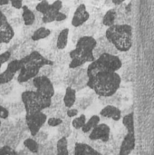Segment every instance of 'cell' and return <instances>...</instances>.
<instances>
[{
    "mask_svg": "<svg viewBox=\"0 0 154 155\" xmlns=\"http://www.w3.org/2000/svg\"><path fill=\"white\" fill-rule=\"evenodd\" d=\"M122 84L118 72L103 71L88 76L87 87L98 97H107L114 94Z\"/></svg>",
    "mask_w": 154,
    "mask_h": 155,
    "instance_id": "obj_1",
    "label": "cell"
},
{
    "mask_svg": "<svg viewBox=\"0 0 154 155\" xmlns=\"http://www.w3.org/2000/svg\"><path fill=\"white\" fill-rule=\"evenodd\" d=\"M104 35L119 53H127L133 46V27L129 24L115 23L107 27Z\"/></svg>",
    "mask_w": 154,
    "mask_h": 155,
    "instance_id": "obj_2",
    "label": "cell"
},
{
    "mask_svg": "<svg viewBox=\"0 0 154 155\" xmlns=\"http://www.w3.org/2000/svg\"><path fill=\"white\" fill-rule=\"evenodd\" d=\"M123 67V61L118 54H111L108 53L102 54L93 62L89 63L86 67L87 75L91 76L98 72L113 71L118 72Z\"/></svg>",
    "mask_w": 154,
    "mask_h": 155,
    "instance_id": "obj_3",
    "label": "cell"
},
{
    "mask_svg": "<svg viewBox=\"0 0 154 155\" xmlns=\"http://www.w3.org/2000/svg\"><path fill=\"white\" fill-rule=\"evenodd\" d=\"M21 102L25 114L41 112L51 105V98L43 96L35 90H25L21 94Z\"/></svg>",
    "mask_w": 154,
    "mask_h": 155,
    "instance_id": "obj_4",
    "label": "cell"
},
{
    "mask_svg": "<svg viewBox=\"0 0 154 155\" xmlns=\"http://www.w3.org/2000/svg\"><path fill=\"white\" fill-rule=\"evenodd\" d=\"M88 75L86 67L84 65L71 69L69 68L63 76V83L66 86H71L76 91H82L87 87Z\"/></svg>",
    "mask_w": 154,
    "mask_h": 155,
    "instance_id": "obj_5",
    "label": "cell"
},
{
    "mask_svg": "<svg viewBox=\"0 0 154 155\" xmlns=\"http://www.w3.org/2000/svg\"><path fill=\"white\" fill-rule=\"evenodd\" d=\"M25 124L31 136L35 135L46 124L47 115L43 112H36L33 114H25Z\"/></svg>",
    "mask_w": 154,
    "mask_h": 155,
    "instance_id": "obj_6",
    "label": "cell"
},
{
    "mask_svg": "<svg viewBox=\"0 0 154 155\" xmlns=\"http://www.w3.org/2000/svg\"><path fill=\"white\" fill-rule=\"evenodd\" d=\"M32 80L34 86V90L36 92H38L44 97L52 98V96L55 93V90H54V85L53 84L50 77L38 74Z\"/></svg>",
    "mask_w": 154,
    "mask_h": 155,
    "instance_id": "obj_7",
    "label": "cell"
},
{
    "mask_svg": "<svg viewBox=\"0 0 154 155\" xmlns=\"http://www.w3.org/2000/svg\"><path fill=\"white\" fill-rule=\"evenodd\" d=\"M20 60L23 65H31V66H35L38 68H41L42 66L46 65V64H51V65L54 64V63L52 60L45 58L38 50H34L30 52L28 54H26Z\"/></svg>",
    "mask_w": 154,
    "mask_h": 155,
    "instance_id": "obj_8",
    "label": "cell"
},
{
    "mask_svg": "<svg viewBox=\"0 0 154 155\" xmlns=\"http://www.w3.org/2000/svg\"><path fill=\"white\" fill-rule=\"evenodd\" d=\"M88 134L91 141H101L103 143H107L111 137V128L106 124H98Z\"/></svg>",
    "mask_w": 154,
    "mask_h": 155,
    "instance_id": "obj_9",
    "label": "cell"
},
{
    "mask_svg": "<svg viewBox=\"0 0 154 155\" xmlns=\"http://www.w3.org/2000/svg\"><path fill=\"white\" fill-rule=\"evenodd\" d=\"M90 19V13L87 10V7L84 4H80L72 17V21H71V25L74 27H79L82 25H84V23L88 22V20Z\"/></svg>",
    "mask_w": 154,
    "mask_h": 155,
    "instance_id": "obj_10",
    "label": "cell"
},
{
    "mask_svg": "<svg viewBox=\"0 0 154 155\" xmlns=\"http://www.w3.org/2000/svg\"><path fill=\"white\" fill-rule=\"evenodd\" d=\"M136 145V137L135 133H129L127 132L126 134L123 136L121 144L119 145V152L120 155L130 154L135 148Z\"/></svg>",
    "mask_w": 154,
    "mask_h": 155,
    "instance_id": "obj_11",
    "label": "cell"
},
{
    "mask_svg": "<svg viewBox=\"0 0 154 155\" xmlns=\"http://www.w3.org/2000/svg\"><path fill=\"white\" fill-rule=\"evenodd\" d=\"M96 45V39L93 35H82L75 42V47L81 52H93Z\"/></svg>",
    "mask_w": 154,
    "mask_h": 155,
    "instance_id": "obj_12",
    "label": "cell"
},
{
    "mask_svg": "<svg viewBox=\"0 0 154 155\" xmlns=\"http://www.w3.org/2000/svg\"><path fill=\"white\" fill-rule=\"evenodd\" d=\"M63 6V2L62 0H55L52 4H50L49 8L47 11L42 15V21L44 24H50L55 21V15L57 12L61 10Z\"/></svg>",
    "mask_w": 154,
    "mask_h": 155,
    "instance_id": "obj_13",
    "label": "cell"
},
{
    "mask_svg": "<svg viewBox=\"0 0 154 155\" xmlns=\"http://www.w3.org/2000/svg\"><path fill=\"white\" fill-rule=\"evenodd\" d=\"M40 68L31 65H23V67L19 70L17 74V82L19 84L25 83L28 80H32L39 74Z\"/></svg>",
    "mask_w": 154,
    "mask_h": 155,
    "instance_id": "obj_14",
    "label": "cell"
},
{
    "mask_svg": "<svg viewBox=\"0 0 154 155\" xmlns=\"http://www.w3.org/2000/svg\"><path fill=\"white\" fill-rule=\"evenodd\" d=\"M100 116L108 118V119H112L114 122H118L122 119V111L116 105L106 104L100 111Z\"/></svg>",
    "mask_w": 154,
    "mask_h": 155,
    "instance_id": "obj_15",
    "label": "cell"
},
{
    "mask_svg": "<svg viewBox=\"0 0 154 155\" xmlns=\"http://www.w3.org/2000/svg\"><path fill=\"white\" fill-rule=\"evenodd\" d=\"M74 154L75 155H93L101 154L95 149H93L89 143L75 142L74 146Z\"/></svg>",
    "mask_w": 154,
    "mask_h": 155,
    "instance_id": "obj_16",
    "label": "cell"
},
{
    "mask_svg": "<svg viewBox=\"0 0 154 155\" xmlns=\"http://www.w3.org/2000/svg\"><path fill=\"white\" fill-rule=\"evenodd\" d=\"M76 99H77V91L71 86H67L63 97L64 105L66 108L74 107Z\"/></svg>",
    "mask_w": 154,
    "mask_h": 155,
    "instance_id": "obj_17",
    "label": "cell"
},
{
    "mask_svg": "<svg viewBox=\"0 0 154 155\" xmlns=\"http://www.w3.org/2000/svg\"><path fill=\"white\" fill-rule=\"evenodd\" d=\"M93 100H94V93L93 92L92 94H88L86 95H84L76 99L74 106H75V108H77L79 111H84L92 105Z\"/></svg>",
    "mask_w": 154,
    "mask_h": 155,
    "instance_id": "obj_18",
    "label": "cell"
},
{
    "mask_svg": "<svg viewBox=\"0 0 154 155\" xmlns=\"http://www.w3.org/2000/svg\"><path fill=\"white\" fill-rule=\"evenodd\" d=\"M22 15L21 17L23 19V25H32L35 21V13L33 11L28 5H23L21 8Z\"/></svg>",
    "mask_w": 154,
    "mask_h": 155,
    "instance_id": "obj_19",
    "label": "cell"
},
{
    "mask_svg": "<svg viewBox=\"0 0 154 155\" xmlns=\"http://www.w3.org/2000/svg\"><path fill=\"white\" fill-rule=\"evenodd\" d=\"M57 133L59 137H71L73 133L71 129V118L65 117L63 119L62 124L57 126Z\"/></svg>",
    "mask_w": 154,
    "mask_h": 155,
    "instance_id": "obj_20",
    "label": "cell"
},
{
    "mask_svg": "<svg viewBox=\"0 0 154 155\" xmlns=\"http://www.w3.org/2000/svg\"><path fill=\"white\" fill-rule=\"evenodd\" d=\"M69 28H64L62 29L56 36V48L57 50H64V48L67 46L68 44V38H69Z\"/></svg>",
    "mask_w": 154,
    "mask_h": 155,
    "instance_id": "obj_21",
    "label": "cell"
},
{
    "mask_svg": "<svg viewBox=\"0 0 154 155\" xmlns=\"http://www.w3.org/2000/svg\"><path fill=\"white\" fill-rule=\"evenodd\" d=\"M96 42H97V45L101 46L104 50V53H108L111 54H119V51L107 40L105 35L98 37L96 39Z\"/></svg>",
    "mask_w": 154,
    "mask_h": 155,
    "instance_id": "obj_22",
    "label": "cell"
},
{
    "mask_svg": "<svg viewBox=\"0 0 154 155\" xmlns=\"http://www.w3.org/2000/svg\"><path fill=\"white\" fill-rule=\"evenodd\" d=\"M51 33H52V31L49 28H46L45 26L42 25V26H39L38 28H36L32 33L30 37H31L32 40H34L35 42H38L40 40H43V39H45V38L49 37L51 35Z\"/></svg>",
    "mask_w": 154,
    "mask_h": 155,
    "instance_id": "obj_23",
    "label": "cell"
},
{
    "mask_svg": "<svg viewBox=\"0 0 154 155\" xmlns=\"http://www.w3.org/2000/svg\"><path fill=\"white\" fill-rule=\"evenodd\" d=\"M117 20V11L114 8L107 10V12L102 17V24L103 25L109 27L116 23Z\"/></svg>",
    "mask_w": 154,
    "mask_h": 155,
    "instance_id": "obj_24",
    "label": "cell"
},
{
    "mask_svg": "<svg viewBox=\"0 0 154 155\" xmlns=\"http://www.w3.org/2000/svg\"><path fill=\"white\" fill-rule=\"evenodd\" d=\"M70 153L68 148V138L60 137L55 143V154L68 155Z\"/></svg>",
    "mask_w": 154,
    "mask_h": 155,
    "instance_id": "obj_25",
    "label": "cell"
},
{
    "mask_svg": "<svg viewBox=\"0 0 154 155\" xmlns=\"http://www.w3.org/2000/svg\"><path fill=\"white\" fill-rule=\"evenodd\" d=\"M123 125L124 126L126 132L129 133H135V126H134V115L133 113L131 112L127 114H125L122 118Z\"/></svg>",
    "mask_w": 154,
    "mask_h": 155,
    "instance_id": "obj_26",
    "label": "cell"
},
{
    "mask_svg": "<svg viewBox=\"0 0 154 155\" xmlns=\"http://www.w3.org/2000/svg\"><path fill=\"white\" fill-rule=\"evenodd\" d=\"M70 56L69 53H66L64 50H57L55 58L54 60V65H58V66H64L66 64L70 62Z\"/></svg>",
    "mask_w": 154,
    "mask_h": 155,
    "instance_id": "obj_27",
    "label": "cell"
},
{
    "mask_svg": "<svg viewBox=\"0 0 154 155\" xmlns=\"http://www.w3.org/2000/svg\"><path fill=\"white\" fill-rule=\"evenodd\" d=\"M100 122H101L100 115L94 114V115L91 116L88 120H86L84 125L82 127L81 130H82V132H83L84 134H88L93 128H94L98 124H100Z\"/></svg>",
    "mask_w": 154,
    "mask_h": 155,
    "instance_id": "obj_28",
    "label": "cell"
},
{
    "mask_svg": "<svg viewBox=\"0 0 154 155\" xmlns=\"http://www.w3.org/2000/svg\"><path fill=\"white\" fill-rule=\"evenodd\" d=\"M56 143V142H55ZM39 154H54L55 153V143L52 141H45L44 143H39Z\"/></svg>",
    "mask_w": 154,
    "mask_h": 155,
    "instance_id": "obj_29",
    "label": "cell"
},
{
    "mask_svg": "<svg viewBox=\"0 0 154 155\" xmlns=\"http://www.w3.org/2000/svg\"><path fill=\"white\" fill-rule=\"evenodd\" d=\"M23 145L25 148H26L31 153L38 154L39 151V143L33 138V137H26L24 139Z\"/></svg>",
    "mask_w": 154,
    "mask_h": 155,
    "instance_id": "obj_30",
    "label": "cell"
},
{
    "mask_svg": "<svg viewBox=\"0 0 154 155\" xmlns=\"http://www.w3.org/2000/svg\"><path fill=\"white\" fill-rule=\"evenodd\" d=\"M99 100L101 103H103V104H113V105H120L121 104V94H119L117 92L111 95V96H107V97H99Z\"/></svg>",
    "mask_w": 154,
    "mask_h": 155,
    "instance_id": "obj_31",
    "label": "cell"
},
{
    "mask_svg": "<svg viewBox=\"0 0 154 155\" xmlns=\"http://www.w3.org/2000/svg\"><path fill=\"white\" fill-rule=\"evenodd\" d=\"M9 110V114L12 116L18 115L25 112V107L22 102H15L12 104H9V105H5Z\"/></svg>",
    "mask_w": 154,
    "mask_h": 155,
    "instance_id": "obj_32",
    "label": "cell"
},
{
    "mask_svg": "<svg viewBox=\"0 0 154 155\" xmlns=\"http://www.w3.org/2000/svg\"><path fill=\"white\" fill-rule=\"evenodd\" d=\"M23 67V64L20 59L17 58H12L8 61V64L6 65V70L13 74H16L19 72V70Z\"/></svg>",
    "mask_w": 154,
    "mask_h": 155,
    "instance_id": "obj_33",
    "label": "cell"
},
{
    "mask_svg": "<svg viewBox=\"0 0 154 155\" xmlns=\"http://www.w3.org/2000/svg\"><path fill=\"white\" fill-rule=\"evenodd\" d=\"M63 97H64V94L62 93H54V94L51 98V105L50 106H52L53 108H55V109L65 107L64 105Z\"/></svg>",
    "mask_w": 154,
    "mask_h": 155,
    "instance_id": "obj_34",
    "label": "cell"
},
{
    "mask_svg": "<svg viewBox=\"0 0 154 155\" xmlns=\"http://www.w3.org/2000/svg\"><path fill=\"white\" fill-rule=\"evenodd\" d=\"M86 120H87V119H86L85 114H80L79 116L77 115V116L74 117V119L71 121V126H72L74 129H75V130H81L82 127L84 125Z\"/></svg>",
    "mask_w": 154,
    "mask_h": 155,
    "instance_id": "obj_35",
    "label": "cell"
},
{
    "mask_svg": "<svg viewBox=\"0 0 154 155\" xmlns=\"http://www.w3.org/2000/svg\"><path fill=\"white\" fill-rule=\"evenodd\" d=\"M13 89H14V84L12 81L0 84V96L2 97L8 96L13 92Z\"/></svg>",
    "mask_w": 154,
    "mask_h": 155,
    "instance_id": "obj_36",
    "label": "cell"
},
{
    "mask_svg": "<svg viewBox=\"0 0 154 155\" xmlns=\"http://www.w3.org/2000/svg\"><path fill=\"white\" fill-rule=\"evenodd\" d=\"M49 6H50V4H49V2L47 0H41V1H38V3L35 5L34 8H35L36 12L43 15L47 11Z\"/></svg>",
    "mask_w": 154,
    "mask_h": 155,
    "instance_id": "obj_37",
    "label": "cell"
},
{
    "mask_svg": "<svg viewBox=\"0 0 154 155\" xmlns=\"http://www.w3.org/2000/svg\"><path fill=\"white\" fill-rule=\"evenodd\" d=\"M15 75V74H13V73H11V72H9L8 70L5 69L4 72L0 73V84L13 81Z\"/></svg>",
    "mask_w": 154,
    "mask_h": 155,
    "instance_id": "obj_38",
    "label": "cell"
},
{
    "mask_svg": "<svg viewBox=\"0 0 154 155\" xmlns=\"http://www.w3.org/2000/svg\"><path fill=\"white\" fill-rule=\"evenodd\" d=\"M54 73V65H51V64H46V65H44L40 68L39 70V75H44V76H47V77H51L52 74Z\"/></svg>",
    "mask_w": 154,
    "mask_h": 155,
    "instance_id": "obj_39",
    "label": "cell"
},
{
    "mask_svg": "<svg viewBox=\"0 0 154 155\" xmlns=\"http://www.w3.org/2000/svg\"><path fill=\"white\" fill-rule=\"evenodd\" d=\"M14 126H15V129H16L19 132H23V133L28 132V129H27V126H26V124H25V117L16 120V122L14 124Z\"/></svg>",
    "mask_w": 154,
    "mask_h": 155,
    "instance_id": "obj_40",
    "label": "cell"
},
{
    "mask_svg": "<svg viewBox=\"0 0 154 155\" xmlns=\"http://www.w3.org/2000/svg\"><path fill=\"white\" fill-rule=\"evenodd\" d=\"M84 64H85L84 61L80 56H78V57L72 58L70 60V62L68 63V67L71 68V69H74V68H77V67L83 66Z\"/></svg>",
    "mask_w": 154,
    "mask_h": 155,
    "instance_id": "obj_41",
    "label": "cell"
},
{
    "mask_svg": "<svg viewBox=\"0 0 154 155\" xmlns=\"http://www.w3.org/2000/svg\"><path fill=\"white\" fill-rule=\"evenodd\" d=\"M38 143H44L45 141H47L48 140V137H49V135H48V134L46 133V132H44V131H43V130H40L35 135H34V136H32Z\"/></svg>",
    "mask_w": 154,
    "mask_h": 155,
    "instance_id": "obj_42",
    "label": "cell"
},
{
    "mask_svg": "<svg viewBox=\"0 0 154 155\" xmlns=\"http://www.w3.org/2000/svg\"><path fill=\"white\" fill-rule=\"evenodd\" d=\"M63 122V119L61 118H58L56 116H50V117H47V120H46V124L49 127H57L58 125H60Z\"/></svg>",
    "mask_w": 154,
    "mask_h": 155,
    "instance_id": "obj_43",
    "label": "cell"
},
{
    "mask_svg": "<svg viewBox=\"0 0 154 155\" xmlns=\"http://www.w3.org/2000/svg\"><path fill=\"white\" fill-rule=\"evenodd\" d=\"M0 11H1L7 18L11 17V16L14 15V13H15V9L10 5V4L5 5H1V6H0Z\"/></svg>",
    "mask_w": 154,
    "mask_h": 155,
    "instance_id": "obj_44",
    "label": "cell"
},
{
    "mask_svg": "<svg viewBox=\"0 0 154 155\" xmlns=\"http://www.w3.org/2000/svg\"><path fill=\"white\" fill-rule=\"evenodd\" d=\"M0 154H17V151L7 144L0 146Z\"/></svg>",
    "mask_w": 154,
    "mask_h": 155,
    "instance_id": "obj_45",
    "label": "cell"
},
{
    "mask_svg": "<svg viewBox=\"0 0 154 155\" xmlns=\"http://www.w3.org/2000/svg\"><path fill=\"white\" fill-rule=\"evenodd\" d=\"M7 20H8V23H9L14 28L19 27L20 25H23V19H22V17H20V16H13V17L11 16V17L7 18Z\"/></svg>",
    "mask_w": 154,
    "mask_h": 155,
    "instance_id": "obj_46",
    "label": "cell"
},
{
    "mask_svg": "<svg viewBox=\"0 0 154 155\" xmlns=\"http://www.w3.org/2000/svg\"><path fill=\"white\" fill-rule=\"evenodd\" d=\"M9 116H10V114H9L8 108L6 106H5L3 104H0V119L7 120Z\"/></svg>",
    "mask_w": 154,
    "mask_h": 155,
    "instance_id": "obj_47",
    "label": "cell"
},
{
    "mask_svg": "<svg viewBox=\"0 0 154 155\" xmlns=\"http://www.w3.org/2000/svg\"><path fill=\"white\" fill-rule=\"evenodd\" d=\"M9 4L14 9L21 10V8L24 5V1L23 0H9Z\"/></svg>",
    "mask_w": 154,
    "mask_h": 155,
    "instance_id": "obj_48",
    "label": "cell"
},
{
    "mask_svg": "<svg viewBox=\"0 0 154 155\" xmlns=\"http://www.w3.org/2000/svg\"><path fill=\"white\" fill-rule=\"evenodd\" d=\"M79 114V110L77 108H74V107H70V108H66V117L68 118H74L75 116H77Z\"/></svg>",
    "mask_w": 154,
    "mask_h": 155,
    "instance_id": "obj_49",
    "label": "cell"
},
{
    "mask_svg": "<svg viewBox=\"0 0 154 155\" xmlns=\"http://www.w3.org/2000/svg\"><path fill=\"white\" fill-rule=\"evenodd\" d=\"M67 17H68V15L63 13L62 11H59V12H57V14L55 15V21L54 22H59V23L63 22V21L66 20Z\"/></svg>",
    "mask_w": 154,
    "mask_h": 155,
    "instance_id": "obj_50",
    "label": "cell"
},
{
    "mask_svg": "<svg viewBox=\"0 0 154 155\" xmlns=\"http://www.w3.org/2000/svg\"><path fill=\"white\" fill-rule=\"evenodd\" d=\"M21 84L24 85V87L26 89V90H34V84H33V80H28L25 83H22Z\"/></svg>",
    "mask_w": 154,
    "mask_h": 155,
    "instance_id": "obj_51",
    "label": "cell"
},
{
    "mask_svg": "<svg viewBox=\"0 0 154 155\" xmlns=\"http://www.w3.org/2000/svg\"><path fill=\"white\" fill-rule=\"evenodd\" d=\"M5 22H7V17L0 11V26H1L2 25H4Z\"/></svg>",
    "mask_w": 154,
    "mask_h": 155,
    "instance_id": "obj_52",
    "label": "cell"
},
{
    "mask_svg": "<svg viewBox=\"0 0 154 155\" xmlns=\"http://www.w3.org/2000/svg\"><path fill=\"white\" fill-rule=\"evenodd\" d=\"M69 10H70L69 6H67V5H63V6H62V8H61V10H60V11H62L63 13H64V14L68 15Z\"/></svg>",
    "mask_w": 154,
    "mask_h": 155,
    "instance_id": "obj_53",
    "label": "cell"
},
{
    "mask_svg": "<svg viewBox=\"0 0 154 155\" xmlns=\"http://www.w3.org/2000/svg\"><path fill=\"white\" fill-rule=\"evenodd\" d=\"M111 1L114 5H121L125 0H111Z\"/></svg>",
    "mask_w": 154,
    "mask_h": 155,
    "instance_id": "obj_54",
    "label": "cell"
},
{
    "mask_svg": "<svg viewBox=\"0 0 154 155\" xmlns=\"http://www.w3.org/2000/svg\"><path fill=\"white\" fill-rule=\"evenodd\" d=\"M8 4H9V0H0V6L5 5H8Z\"/></svg>",
    "mask_w": 154,
    "mask_h": 155,
    "instance_id": "obj_55",
    "label": "cell"
},
{
    "mask_svg": "<svg viewBox=\"0 0 154 155\" xmlns=\"http://www.w3.org/2000/svg\"><path fill=\"white\" fill-rule=\"evenodd\" d=\"M0 104H4V100L2 98H0Z\"/></svg>",
    "mask_w": 154,
    "mask_h": 155,
    "instance_id": "obj_56",
    "label": "cell"
},
{
    "mask_svg": "<svg viewBox=\"0 0 154 155\" xmlns=\"http://www.w3.org/2000/svg\"><path fill=\"white\" fill-rule=\"evenodd\" d=\"M2 65H3V64H2L0 63V70H1V67H2Z\"/></svg>",
    "mask_w": 154,
    "mask_h": 155,
    "instance_id": "obj_57",
    "label": "cell"
},
{
    "mask_svg": "<svg viewBox=\"0 0 154 155\" xmlns=\"http://www.w3.org/2000/svg\"><path fill=\"white\" fill-rule=\"evenodd\" d=\"M1 123H2V122H1V120H0V125H1Z\"/></svg>",
    "mask_w": 154,
    "mask_h": 155,
    "instance_id": "obj_58",
    "label": "cell"
},
{
    "mask_svg": "<svg viewBox=\"0 0 154 155\" xmlns=\"http://www.w3.org/2000/svg\"><path fill=\"white\" fill-rule=\"evenodd\" d=\"M37 1H41V0H37Z\"/></svg>",
    "mask_w": 154,
    "mask_h": 155,
    "instance_id": "obj_59",
    "label": "cell"
}]
</instances>
